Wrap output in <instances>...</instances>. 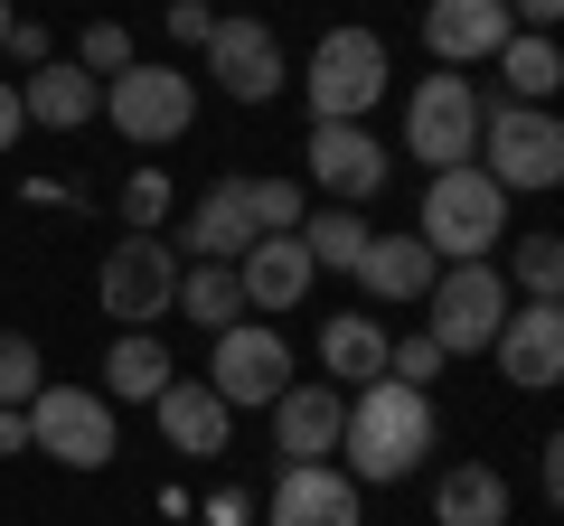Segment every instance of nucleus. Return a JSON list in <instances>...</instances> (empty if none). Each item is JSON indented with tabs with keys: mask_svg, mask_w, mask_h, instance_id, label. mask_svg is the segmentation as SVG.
I'll use <instances>...</instances> for the list:
<instances>
[{
	"mask_svg": "<svg viewBox=\"0 0 564 526\" xmlns=\"http://www.w3.org/2000/svg\"><path fill=\"white\" fill-rule=\"evenodd\" d=\"M20 113H29V122H47V132H85V122L104 113V85L85 76L76 57H47L39 76L20 85Z\"/></svg>",
	"mask_w": 564,
	"mask_h": 526,
	"instance_id": "obj_20",
	"label": "nucleus"
},
{
	"mask_svg": "<svg viewBox=\"0 0 564 526\" xmlns=\"http://www.w3.org/2000/svg\"><path fill=\"white\" fill-rule=\"evenodd\" d=\"M151 414H161V442L180 451V461H217V451L236 442V414H226V395L207 376H170L161 395H151Z\"/></svg>",
	"mask_w": 564,
	"mask_h": 526,
	"instance_id": "obj_16",
	"label": "nucleus"
},
{
	"mask_svg": "<svg viewBox=\"0 0 564 526\" xmlns=\"http://www.w3.org/2000/svg\"><path fill=\"white\" fill-rule=\"evenodd\" d=\"M518 39V20H508V0H433L423 10V47H433V66H489L499 47Z\"/></svg>",
	"mask_w": 564,
	"mask_h": 526,
	"instance_id": "obj_15",
	"label": "nucleus"
},
{
	"mask_svg": "<svg viewBox=\"0 0 564 526\" xmlns=\"http://www.w3.org/2000/svg\"><path fill=\"white\" fill-rule=\"evenodd\" d=\"M207 29H217L207 0H170V39H180V47H207Z\"/></svg>",
	"mask_w": 564,
	"mask_h": 526,
	"instance_id": "obj_34",
	"label": "nucleus"
},
{
	"mask_svg": "<svg viewBox=\"0 0 564 526\" xmlns=\"http://www.w3.org/2000/svg\"><path fill=\"white\" fill-rule=\"evenodd\" d=\"M104 122H113V132H122L132 151H161V142H180L188 122H198V76L132 57L122 76H104Z\"/></svg>",
	"mask_w": 564,
	"mask_h": 526,
	"instance_id": "obj_5",
	"label": "nucleus"
},
{
	"mask_svg": "<svg viewBox=\"0 0 564 526\" xmlns=\"http://www.w3.org/2000/svg\"><path fill=\"white\" fill-rule=\"evenodd\" d=\"M508 320V273L499 263H443L433 292H423V339L443 348V358H489Z\"/></svg>",
	"mask_w": 564,
	"mask_h": 526,
	"instance_id": "obj_4",
	"label": "nucleus"
},
{
	"mask_svg": "<svg viewBox=\"0 0 564 526\" xmlns=\"http://www.w3.org/2000/svg\"><path fill=\"white\" fill-rule=\"evenodd\" d=\"M207 76L236 103H273L282 95V39L263 20H217L207 29Z\"/></svg>",
	"mask_w": 564,
	"mask_h": 526,
	"instance_id": "obj_14",
	"label": "nucleus"
},
{
	"mask_svg": "<svg viewBox=\"0 0 564 526\" xmlns=\"http://www.w3.org/2000/svg\"><path fill=\"white\" fill-rule=\"evenodd\" d=\"M76 66H85V76H122V66H132V29H122V20H85V39H76Z\"/></svg>",
	"mask_w": 564,
	"mask_h": 526,
	"instance_id": "obj_30",
	"label": "nucleus"
},
{
	"mask_svg": "<svg viewBox=\"0 0 564 526\" xmlns=\"http://www.w3.org/2000/svg\"><path fill=\"white\" fill-rule=\"evenodd\" d=\"M273 451H282V470H311V461H339V414H348V395L329 376H302V385H282L273 405Z\"/></svg>",
	"mask_w": 564,
	"mask_h": 526,
	"instance_id": "obj_12",
	"label": "nucleus"
},
{
	"mask_svg": "<svg viewBox=\"0 0 564 526\" xmlns=\"http://www.w3.org/2000/svg\"><path fill=\"white\" fill-rule=\"evenodd\" d=\"M489 358H499V376L518 395H545L564 376V302H518L499 320V339H489Z\"/></svg>",
	"mask_w": 564,
	"mask_h": 526,
	"instance_id": "obj_13",
	"label": "nucleus"
},
{
	"mask_svg": "<svg viewBox=\"0 0 564 526\" xmlns=\"http://www.w3.org/2000/svg\"><path fill=\"white\" fill-rule=\"evenodd\" d=\"M207 385L226 395V414L245 405H273L282 385H292V339H282L273 320H236L207 339Z\"/></svg>",
	"mask_w": 564,
	"mask_h": 526,
	"instance_id": "obj_9",
	"label": "nucleus"
},
{
	"mask_svg": "<svg viewBox=\"0 0 564 526\" xmlns=\"http://www.w3.org/2000/svg\"><path fill=\"white\" fill-rule=\"evenodd\" d=\"M161 217H170V179H161V169H132V179H122V226L151 235Z\"/></svg>",
	"mask_w": 564,
	"mask_h": 526,
	"instance_id": "obj_32",
	"label": "nucleus"
},
{
	"mask_svg": "<svg viewBox=\"0 0 564 526\" xmlns=\"http://www.w3.org/2000/svg\"><path fill=\"white\" fill-rule=\"evenodd\" d=\"M470 161L499 179V198H536L564 179V122L545 103H480V151Z\"/></svg>",
	"mask_w": 564,
	"mask_h": 526,
	"instance_id": "obj_3",
	"label": "nucleus"
},
{
	"mask_svg": "<svg viewBox=\"0 0 564 526\" xmlns=\"http://www.w3.org/2000/svg\"><path fill=\"white\" fill-rule=\"evenodd\" d=\"M386 348H395V339H386L377 310H329V320H321V366H329V385H339V395L386 376Z\"/></svg>",
	"mask_w": 564,
	"mask_h": 526,
	"instance_id": "obj_21",
	"label": "nucleus"
},
{
	"mask_svg": "<svg viewBox=\"0 0 564 526\" xmlns=\"http://www.w3.org/2000/svg\"><path fill=\"white\" fill-rule=\"evenodd\" d=\"M47 385V358H39V339H29V329H0V405L20 414L29 395H39Z\"/></svg>",
	"mask_w": 564,
	"mask_h": 526,
	"instance_id": "obj_28",
	"label": "nucleus"
},
{
	"mask_svg": "<svg viewBox=\"0 0 564 526\" xmlns=\"http://www.w3.org/2000/svg\"><path fill=\"white\" fill-rule=\"evenodd\" d=\"M170 310H180L188 329H236V320H254L245 310V292H236V263H180V292H170Z\"/></svg>",
	"mask_w": 564,
	"mask_h": 526,
	"instance_id": "obj_25",
	"label": "nucleus"
},
{
	"mask_svg": "<svg viewBox=\"0 0 564 526\" xmlns=\"http://www.w3.org/2000/svg\"><path fill=\"white\" fill-rule=\"evenodd\" d=\"M254 235H263V226H254V207H245V179H207V198L188 207V226H180L170 254H188V263H236Z\"/></svg>",
	"mask_w": 564,
	"mask_h": 526,
	"instance_id": "obj_19",
	"label": "nucleus"
},
{
	"mask_svg": "<svg viewBox=\"0 0 564 526\" xmlns=\"http://www.w3.org/2000/svg\"><path fill=\"white\" fill-rule=\"evenodd\" d=\"M423 451H433V395H423V385L377 376V385H358V395H348V414H339V470H348L358 489L414 480Z\"/></svg>",
	"mask_w": 564,
	"mask_h": 526,
	"instance_id": "obj_1",
	"label": "nucleus"
},
{
	"mask_svg": "<svg viewBox=\"0 0 564 526\" xmlns=\"http://www.w3.org/2000/svg\"><path fill=\"white\" fill-rule=\"evenodd\" d=\"M20 132H29V113H20V85L0 76V151H20Z\"/></svg>",
	"mask_w": 564,
	"mask_h": 526,
	"instance_id": "obj_38",
	"label": "nucleus"
},
{
	"mask_svg": "<svg viewBox=\"0 0 564 526\" xmlns=\"http://www.w3.org/2000/svg\"><path fill=\"white\" fill-rule=\"evenodd\" d=\"M10 20H20V10H10V0H0V39H10Z\"/></svg>",
	"mask_w": 564,
	"mask_h": 526,
	"instance_id": "obj_40",
	"label": "nucleus"
},
{
	"mask_svg": "<svg viewBox=\"0 0 564 526\" xmlns=\"http://www.w3.org/2000/svg\"><path fill=\"white\" fill-rule=\"evenodd\" d=\"M311 283H321V263L302 254V235H254L236 254V292H245V310H263V320H282L292 302H311Z\"/></svg>",
	"mask_w": 564,
	"mask_h": 526,
	"instance_id": "obj_17",
	"label": "nucleus"
},
{
	"mask_svg": "<svg viewBox=\"0 0 564 526\" xmlns=\"http://www.w3.org/2000/svg\"><path fill=\"white\" fill-rule=\"evenodd\" d=\"M508 20H518V29H536V39H555V20H564V0H508Z\"/></svg>",
	"mask_w": 564,
	"mask_h": 526,
	"instance_id": "obj_36",
	"label": "nucleus"
},
{
	"mask_svg": "<svg viewBox=\"0 0 564 526\" xmlns=\"http://www.w3.org/2000/svg\"><path fill=\"white\" fill-rule=\"evenodd\" d=\"M443 348H433V339H423V329H414V339H395V348H386V376H395V385H423V395H433V376H443Z\"/></svg>",
	"mask_w": 564,
	"mask_h": 526,
	"instance_id": "obj_33",
	"label": "nucleus"
},
{
	"mask_svg": "<svg viewBox=\"0 0 564 526\" xmlns=\"http://www.w3.org/2000/svg\"><path fill=\"white\" fill-rule=\"evenodd\" d=\"M404 151H414L423 169H462L470 151H480V85L470 76H423L414 95H404Z\"/></svg>",
	"mask_w": 564,
	"mask_h": 526,
	"instance_id": "obj_8",
	"label": "nucleus"
},
{
	"mask_svg": "<svg viewBox=\"0 0 564 526\" xmlns=\"http://www.w3.org/2000/svg\"><path fill=\"white\" fill-rule=\"evenodd\" d=\"M10 451H29V414H10V405H0V461H10Z\"/></svg>",
	"mask_w": 564,
	"mask_h": 526,
	"instance_id": "obj_39",
	"label": "nucleus"
},
{
	"mask_svg": "<svg viewBox=\"0 0 564 526\" xmlns=\"http://www.w3.org/2000/svg\"><path fill=\"white\" fill-rule=\"evenodd\" d=\"M433 273H443V263L423 254L414 226H395V235H367V254H358L367 302H423V292H433Z\"/></svg>",
	"mask_w": 564,
	"mask_h": 526,
	"instance_id": "obj_22",
	"label": "nucleus"
},
{
	"mask_svg": "<svg viewBox=\"0 0 564 526\" xmlns=\"http://www.w3.org/2000/svg\"><path fill=\"white\" fill-rule=\"evenodd\" d=\"M0 57H20V66H47L57 47H47V29H39V20H10V39H0Z\"/></svg>",
	"mask_w": 564,
	"mask_h": 526,
	"instance_id": "obj_35",
	"label": "nucleus"
},
{
	"mask_svg": "<svg viewBox=\"0 0 564 526\" xmlns=\"http://www.w3.org/2000/svg\"><path fill=\"white\" fill-rule=\"evenodd\" d=\"M508 273H518V292H527V302H555V292H564V244H555V235H518Z\"/></svg>",
	"mask_w": 564,
	"mask_h": 526,
	"instance_id": "obj_29",
	"label": "nucleus"
},
{
	"mask_svg": "<svg viewBox=\"0 0 564 526\" xmlns=\"http://www.w3.org/2000/svg\"><path fill=\"white\" fill-rule=\"evenodd\" d=\"M245 207H254V226H263V235H292V226L311 217L292 179H245Z\"/></svg>",
	"mask_w": 564,
	"mask_h": 526,
	"instance_id": "obj_31",
	"label": "nucleus"
},
{
	"mask_svg": "<svg viewBox=\"0 0 564 526\" xmlns=\"http://www.w3.org/2000/svg\"><path fill=\"white\" fill-rule=\"evenodd\" d=\"M20 414H29V451H47V461H66V470H104L122 451L113 405H104L95 385H39Z\"/></svg>",
	"mask_w": 564,
	"mask_h": 526,
	"instance_id": "obj_7",
	"label": "nucleus"
},
{
	"mask_svg": "<svg viewBox=\"0 0 564 526\" xmlns=\"http://www.w3.org/2000/svg\"><path fill=\"white\" fill-rule=\"evenodd\" d=\"M207 526H254V498H245V489H217V498H207Z\"/></svg>",
	"mask_w": 564,
	"mask_h": 526,
	"instance_id": "obj_37",
	"label": "nucleus"
},
{
	"mask_svg": "<svg viewBox=\"0 0 564 526\" xmlns=\"http://www.w3.org/2000/svg\"><path fill=\"white\" fill-rule=\"evenodd\" d=\"M311 179L329 188V207H367L395 179V151H386L367 122H311Z\"/></svg>",
	"mask_w": 564,
	"mask_h": 526,
	"instance_id": "obj_11",
	"label": "nucleus"
},
{
	"mask_svg": "<svg viewBox=\"0 0 564 526\" xmlns=\"http://www.w3.org/2000/svg\"><path fill=\"white\" fill-rule=\"evenodd\" d=\"M433 526H508V480L489 461H452L433 480Z\"/></svg>",
	"mask_w": 564,
	"mask_h": 526,
	"instance_id": "obj_24",
	"label": "nucleus"
},
{
	"mask_svg": "<svg viewBox=\"0 0 564 526\" xmlns=\"http://www.w3.org/2000/svg\"><path fill=\"white\" fill-rule=\"evenodd\" d=\"M386 39L377 29H329L321 47L302 57V95H311V122H367V103L386 95Z\"/></svg>",
	"mask_w": 564,
	"mask_h": 526,
	"instance_id": "obj_6",
	"label": "nucleus"
},
{
	"mask_svg": "<svg viewBox=\"0 0 564 526\" xmlns=\"http://www.w3.org/2000/svg\"><path fill=\"white\" fill-rule=\"evenodd\" d=\"M292 235H302V254L321 263V273H358V254H367V226H358V207H321V217H302Z\"/></svg>",
	"mask_w": 564,
	"mask_h": 526,
	"instance_id": "obj_27",
	"label": "nucleus"
},
{
	"mask_svg": "<svg viewBox=\"0 0 564 526\" xmlns=\"http://www.w3.org/2000/svg\"><path fill=\"white\" fill-rule=\"evenodd\" d=\"M170 292H180V254H170V235H122L113 254H104V273H95V302L113 310L122 329H151L170 310Z\"/></svg>",
	"mask_w": 564,
	"mask_h": 526,
	"instance_id": "obj_10",
	"label": "nucleus"
},
{
	"mask_svg": "<svg viewBox=\"0 0 564 526\" xmlns=\"http://www.w3.org/2000/svg\"><path fill=\"white\" fill-rule=\"evenodd\" d=\"M414 235H423V254H433V263H489V244L508 235V198H499V179H489L480 161L433 169V179H423V217H414Z\"/></svg>",
	"mask_w": 564,
	"mask_h": 526,
	"instance_id": "obj_2",
	"label": "nucleus"
},
{
	"mask_svg": "<svg viewBox=\"0 0 564 526\" xmlns=\"http://www.w3.org/2000/svg\"><path fill=\"white\" fill-rule=\"evenodd\" d=\"M489 66H499V103H555V85H564V47L536 39V29H518Z\"/></svg>",
	"mask_w": 564,
	"mask_h": 526,
	"instance_id": "obj_26",
	"label": "nucleus"
},
{
	"mask_svg": "<svg viewBox=\"0 0 564 526\" xmlns=\"http://www.w3.org/2000/svg\"><path fill=\"white\" fill-rule=\"evenodd\" d=\"M180 376V366H170V348H161V329H122L113 348H104V405H151V395H161V385Z\"/></svg>",
	"mask_w": 564,
	"mask_h": 526,
	"instance_id": "obj_23",
	"label": "nucleus"
},
{
	"mask_svg": "<svg viewBox=\"0 0 564 526\" xmlns=\"http://www.w3.org/2000/svg\"><path fill=\"white\" fill-rule=\"evenodd\" d=\"M263 526H358V480H348L339 461L282 470L273 498H263Z\"/></svg>",
	"mask_w": 564,
	"mask_h": 526,
	"instance_id": "obj_18",
	"label": "nucleus"
}]
</instances>
